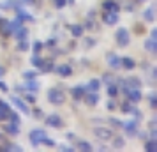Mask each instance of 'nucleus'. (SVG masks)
I'll list each match as a JSON object with an SVG mask.
<instances>
[{
    "label": "nucleus",
    "instance_id": "obj_1",
    "mask_svg": "<svg viewBox=\"0 0 157 152\" xmlns=\"http://www.w3.org/2000/svg\"><path fill=\"white\" fill-rule=\"evenodd\" d=\"M122 92L125 94V97H127V101L131 103H140L141 101V88H136V87H129V85H122Z\"/></svg>",
    "mask_w": 157,
    "mask_h": 152
},
{
    "label": "nucleus",
    "instance_id": "obj_2",
    "mask_svg": "<svg viewBox=\"0 0 157 152\" xmlns=\"http://www.w3.org/2000/svg\"><path fill=\"white\" fill-rule=\"evenodd\" d=\"M48 101H50L51 104H55V106L64 104L65 103V94L62 92V90H58V88H50V90H48Z\"/></svg>",
    "mask_w": 157,
    "mask_h": 152
},
{
    "label": "nucleus",
    "instance_id": "obj_3",
    "mask_svg": "<svg viewBox=\"0 0 157 152\" xmlns=\"http://www.w3.org/2000/svg\"><path fill=\"white\" fill-rule=\"evenodd\" d=\"M115 39H117V44L120 46V48H125L131 41V37H129V30L127 29H118L117 30V34H115Z\"/></svg>",
    "mask_w": 157,
    "mask_h": 152
},
{
    "label": "nucleus",
    "instance_id": "obj_4",
    "mask_svg": "<svg viewBox=\"0 0 157 152\" xmlns=\"http://www.w3.org/2000/svg\"><path fill=\"white\" fill-rule=\"evenodd\" d=\"M138 126H140V120H136V119L122 124V127H124V131H125L127 136H136V134H138Z\"/></svg>",
    "mask_w": 157,
    "mask_h": 152
},
{
    "label": "nucleus",
    "instance_id": "obj_5",
    "mask_svg": "<svg viewBox=\"0 0 157 152\" xmlns=\"http://www.w3.org/2000/svg\"><path fill=\"white\" fill-rule=\"evenodd\" d=\"M44 138H46V133H44L43 129H34V131H30V134H29L30 143L34 145V147L41 145V142H43Z\"/></svg>",
    "mask_w": 157,
    "mask_h": 152
},
{
    "label": "nucleus",
    "instance_id": "obj_6",
    "mask_svg": "<svg viewBox=\"0 0 157 152\" xmlns=\"http://www.w3.org/2000/svg\"><path fill=\"white\" fill-rule=\"evenodd\" d=\"M106 62H108V65L111 67V69H122V65H120V57L115 53V51H109L106 55Z\"/></svg>",
    "mask_w": 157,
    "mask_h": 152
},
{
    "label": "nucleus",
    "instance_id": "obj_7",
    "mask_svg": "<svg viewBox=\"0 0 157 152\" xmlns=\"http://www.w3.org/2000/svg\"><path fill=\"white\" fill-rule=\"evenodd\" d=\"M53 71L57 72L58 76H62V78H69L72 74V67L69 64H58L53 67Z\"/></svg>",
    "mask_w": 157,
    "mask_h": 152
},
{
    "label": "nucleus",
    "instance_id": "obj_8",
    "mask_svg": "<svg viewBox=\"0 0 157 152\" xmlns=\"http://www.w3.org/2000/svg\"><path fill=\"white\" fill-rule=\"evenodd\" d=\"M94 134L99 138V140L106 142V140H111V138H113V131L108 129V127H95V129H94Z\"/></svg>",
    "mask_w": 157,
    "mask_h": 152
},
{
    "label": "nucleus",
    "instance_id": "obj_9",
    "mask_svg": "<svg viewBox=\"0 0 157 152\" xmlns=\"http://www.w3.org/2000/svg\"><path fill=\"white\" fill-rule=\"evenodd\" d=\"M43 120L46 122V126L55 127V129H58V127H62V126H64L62 117H58V115H50V117H46V119H43Z\"/></svg>",
    "mask_w": 157,
    "mask_h": 152
},
{
    "label": "nucleus",
    "instance_id": "obj_10",
    "mask_svg": "<svg viewBox=\"0 0 157 152\" xmlns=\"http://www.w3.org/2000/svg\"><path fill=\"white\" fill-rule=\"evenodd\" d=\"M11 103H13V104H14L16 108H18L20 111H21V113H25V115H30V108L27 106V103L23 101V99H20V97L13 95V97H11Z\"/></svg>",
    "mask_w": 157,
    "mask_h": 152
},
{
    "label": "nucleus",
    "instance_id": "obj_11",
    "mask_svg": "<svg viewBox=\"0 0 157 152\" xmlns=\"http://www.w3.org/2000/svg\"><path fill=\"white\" fill-rule=\"evenodd\" d=\"M102 21L106 23V25H115V23H118V13L104 11V13H102Z\"/></svg>",
    "mask_w": 157,
    "mask_h": 152
},
{
    "label": "nucleus",
    "instance_id": "obj_12",
    "mask_svg": "<svg viewBox=\"0 0 157 152\" xmlns=\"http://www.w3.org/2000/svg\"><path fill=\"white\" fill-rule=\"evenodd\" d=\"M0 32H2V36H6V37H9V36H13V27H11V21L9 20H6V18H2L0 20Z\"/></svg>",
    "mask_w": 157,
    "mask_h": 152
},
{
    "label": "nucleus",
    "instance_id": "obj_13",
    "mask_svg": "<svg viewBox=\"0 0 157 152\" xmlns=\"http://www.w3.org/2000/svg\"><path fill=\"white\" fill-rule=\"evenodd\" d=\"M83 101H85L88 106H95V104L99 103V94H97V92H85Z\"/></svg>",
    "mask_w": 157,
    "mask_h": 152
},
{
    "label": "nucleus",
    "instance_id": "obj_14",
    "mask_svg": "<svg viewBox=\"0 0 157 152\" xmlns=\"http://www.w3.org/2000/svg\"><path fill=\"white\" fill-rule=\"evenodd\" d=\"M85 92H86L85 85H76V87H72V88H71V95H72V99H76V101L83 99Z\"/></svg>",
    "mask_w": 157,
    "mask_h": 152
},
{
    "label": "nucleus",
    "instance_id": "obj_15",
    "mask_svg": "<svg viewBox=\"0 0 157 152\" xmlns=\"http://www.w3.org/2000/svg\"><path fill=\"white\" fill-rule=\"evenodd\" d=\"M102 11H113V13H118L120 11V6L117 0H104L102 2Z\"/></svg>",
    "mask_w": 157,
    "mask_h": 152
},
{
    "label": "nucleus",
    "instance_id": "obj_16",
    "mask_svg": "<svg viewBox=\"0 0 157 152\" xmlns=\"http://www.w3.org/2000/svg\"><path fill=\"white\" fill-rule=\"evenodd\" d=\"M86 92H99L101 90V80L97 78H92V80H88V83L85 85Z\"/></svg>",
    "mask_w": 157,
    "mask_h": 152
},
{
    "label": "nucleus",
    "instance_id": "obj_17",
    "mask_svg": "<svg viewBox=\"0 0 157 152\" xmlns=\"http://www.w3.org/2000/svg\"><path fill=\"white\" fill-rule=\"evenodd\" d=\"M120 65H122V69H127V71H131V69H134V67H136V62H134V58L124 57V58H120Z\"/></svg>",
    "mask_w": 157,
    "mask_h": 152
},
{
    "label": "nucleus",
    "instance_id": "obj_18",
    "mask_svg": "<svg viewBox=\"0 0 157 152\" xmlns=\"http://www.w3.org/2000/svg\"><path fill=\"white\" fill-rule=\"evenodd\" d=\"M23 88H25V90H29V92L37 94V92H39V88H41V85H39L36 80H27V83L23 85Z\"/></svg>",
    "mask_w": 157,
    "mask_h": 152
},
{
    "label": "nucleus",
    "instance_id": "obj_19",
    "mask_svg": "<svg viewBox=\"0 0 157 152\" xmlns=\"http://www.w3.org/2000/svg\"><path fill=\"white\" fill-rule=\"evenodd\" d=\"M4 131H6V133H7L9 136H18V134H20V126H16V124H6V126H4Z\"/></svg>",
    "mask_w": 157,
    "mask_h": 152
},
{
    "label": "nucleus",
    "instance_id": "obj_20",
    "mask_svg": "<svg viewBox=\"0 0 157 152\" xmlns=\"http://www.w3.org/2000/svg\"><path fill=\"white\" fill-rule=\"evenodd\" d=\"M122 85H129V87L141 88V80H140V78H134V76H129L127 80H122ZM122 85H120V87H122Z\"/></svg>",
    "mask_w": 157,
    "mask_h": 152
},
{
    "label": "nucleus",
    "instance_id": "obj_21",
    "mask_svg": "<svg viewBox=\"0 0 157 152\" xmlns=\"http://www.w3.org/2000/svg\"><path fill=\"white\" fill-rule=\"evenodd\" d=\"M13 36L16 37V41H23V39H27V36H29V30L21 25L20 29H16L14 32H13Z\"/></svg>",
    "mask_w": 157,
    "mask_h": 152
},
{
    "label": "nucleus",
    "instance_id": "obj_22",
    "mask_svg": "<svg viewBox=\"0 0 157 152\" xmlns=\"http://www.w3.org/2000/svg\"><path fill=\"white\" fill-rule=\"evenodd\" d=\"M154 11H155V7H154V6H150L148 9H145V11H143V18H145V21H154V20H155V16H154Z\"/></svg>",
    "mask_w": 157,
    "mask_h": 152
},
{
    "label": "nucleus",
    "instance_id": "obj_23",
    "mask_svg": "<svg viewBox=\"0 0 157 152\" xmlns=\"http://www.w3.org/2000/svg\"><path fill=\"white\" fill-rule=\"evenodd\" d=\"M83 30H85V27L83 25H71V34H72V37H81L83 36Z\"/></svg>",
    "mask_w": 157,
    "mask_h": 152
},
{
    "label": "nucleus",
    "instance_id": "obj_24",
    "mask_svg": "<svg viewBox=\"0 0 157 152\" xmlns=\"http://www.w3.org/2000/svg\"><path fill=\"white\" fill-rule=\"evenodd\" d=\"M120 110L122 111H124V113H129V115H132V113H134V103H131V101H127V103H124V104H122L120 106Z\"/></svg>",
    "mask_w": 157,
    "mask_h": 152
},
{
    "label": "nucleus",
    "instance_id": "obj_25",
    "mask_svg": "<svg viewBox=\"0 0 157 152\" xmlns=\"http://www.w3.org/2000/svg\"><path fill=\"white\" fill-rule=\"evenodd\" d=\"M145 48H147V51H150V53H155L157 51V41H154V39H147L145 41Z\"/></svg>",
    "mask_w": 157,
    "mask_h": 152
},
{
    "label": "nucleus",
    "instance_id": "obj_26",
    "mask_svg": "<svg viewBox=\"0 0 157 152\" xmlns=\"http://www.w3.org/2000/svg\"><path fill=\"white\" fill-rule=\"evenodd\" d=\"M145 150L147 152H155L157 150V140H145Z\"/></svg>",
    "mask_w": 157,
    "mask_h": 152
},
{
    "label": "nucleus",
    "instance_id": "obj_27",
    "mask_svg": "<svg viewBox=\"0 0 157 152\" xmlns=\"http://www.w3.org/2000/svg\"><path fill=\"white\" fill-rule=\"evenodd\" d=\"M118 92H120V88H118V85H117V83L108 85V95H109V97H117V95H118Z\"/></svg>",
    "mask_w": 157,
    "mask_h": 152
},
{
    "label": "nucleus",
    "instance_id": "obj_28",
    "mask_svg": "<svg viewBox=\"0 0 157 152\" xmlns=\"http://www.w3.org/2000/svg\"><path fill=\"white\" fill-rule=\"evenodd\" d=\"M30 62H32V65H34V67H37V69L41 71V67H43V64H44V58H41L39 55H34Z\"/></svg>",
    "mask_w": 157,
    "mask_h": 152
},
{
    "label": "nucleus",
    "instance_id": "obj_29",
    "mask_svg": "<svg viewBox=\"0 0 157 152\" xmlns=\"http://www.w3.org/2000/svg\"><path fill=\"white\" fill-rule=\"evenodd\" d=\"M76 150L90 152V150H92V145L88 143V142H78V145H76Z\"/></svg>",
    "mask_w": 157,
    "mask_h": 152
},
{
    "label": "nucleus",
    "instance_id": "obj_30",
    "mask_svg": "<svg viewBox=\"0 0 157 152\" xmlns=\"http://www.w3.org/2000/svg\"><path fill=\"white\" fill-rule=\"evenodd\" d=\"M0 150H4V152H13V150H18V152H21L23 149L20 147V145L9 143V145H6V147H0Z\"/></svg>",
    "mask_w": 157,
    "mask_h": 152
},
{
    "label": "nucleus",
    "instance_id": "obj_31",
    "mask_svg": "<svg viewBox=\"0 0 157 152\" xmlns=\"http://www.w3.org/2000/svg\"><path fill=\"white\" fill-rule=\"evenodd\" d=\"M101 81H102V83H106V85H111V83L117 81V76H113V74H102Z\"/></svg>",
    "mask_w": 157,
    "mask_h": 152
},
{
    "label": "nucleus",
    "instance_id": "obj_32",
    "mask_svg": "<svg viewBox=\"0 0 157 152\" xmlns=\"http://www.w3.org/2000/svg\"><path fill=\"white\" fill-rule=\"evenodd\" d=\"M53 67H55V64H53L51 60H44V64H43V67H41V71H43V72H51V71H53Z\"/></svg>",
    "mask_w": 157,
    "mask_h": 152
},
{
    "label": "nucleus",
    "instance_id": "obj_33",
    "mask_svg": "<svg viewBox=\"0 0 157 152\" xmlns=\"http://www.w3.org/2000/svg\"><path fill=\"white\" fill-rule=\"evenodd\" d=\"M43 48H44V44L41 43V41H36V43L32 44V51H34V55H39V53L43 51Z\"/></svg>",
    "mask_w": 157,
    "mask_h": 152
},
{
    "label": "nucleus",
    "instance_id": "obj_34",
    "mask_svg": "<svg viewBox=\"0 0 157 152\" xmlns=\"http://www.w3.org/2000/svg\"><path fill=\"white\" fill-rule=\"evenodd\" d=\"M111 140H113L115 149H122V147L125 145V140H124V138H120V136H115V138H111Z\"/></svg>",
    "mask_w": 157,
    "mask_h": 152
},
{
    "label": "nucleus",
    "instance_id": "obj_35",
    "mask_svg": "<svg viewBox=\"0 0 157 152\" xmlns=\"http://www.w3.org/2000/svg\"><path fill=\"white\" fill-rule=\"evenodd\" d=\"M9 119H11V122L16 124V126H20V124H21V119H20V115H18V113H14V111H11V113H9Z\"/></svg>",
    "mask_w": 157,
    "mask_h": 152
},
{
    "label": "nucleus",
    "instance_id": "obj_36",
    "mask_svg": "<svg viewBox=\"0 0 157 152\" xmlns=\"http://www.w3.org/2000/svg\"><path fill=\"white\" fill-rule=\"evenodd\" d=\"M18 51H27L29 50V43H27V39H23V41H18Z\"/></svg>",
    "mask_w": 157,
    "mask_h": 152
},
{
    "label": "nucleus",
    "instance_id": "obj_37",
    "mask_svg": "<svg viewBox=\"0 0 157 152\" xmlns=\"http://www.w3.org/2000/svg\"><path fill=\"white\" fill-rule=\"evenodd\" d=\"M23 78H25V80H36L37 72L36 71H25V72H23Z\"/></svg>",
    "mask_w": 157,
    "mask_h": 152
},
{
    "label": "nucleus",
    "instance_id": "obj_38",
    "mask_svg": "<svg viewBox=\"0 0 157 152\" xmlns=\"http://www.w3.org/2000/svg\"><path fill=\"white\" fill-rule=\"evenodd\" d=\"M0 110H2V111H6L7 115L13 111V110H11V106H9V103H6V101H0Z\"/></svg>",
    "mask_w": 157,
    "mask_h": 152
},
{
    "label": "nucleus",
    "instance_id": "obj_39",
    "mask_svg": "<svg viewBox=\"0 0 157 152\" xmlns=\"http://www.w3.org/2000/svg\"><path fill=\"white\" fill-rule=\"evenodd\" d=\"M53 6H55L57 9H62V7L67 6V0H53Z\"/></svg>",
    "mask_w": 157,
    "mask_h": 152
},
{
    "label": "nucleus",
    "instance_id": "obj_40",
    "mask_svg": "<svg viewBox=\"0 0 157 152\" xmlns=\"http://www.w3.org/2000/svg\"><path fill=\"white\" fill-rule=\"evenodd\" d=\"M58 150H64V152H74L76 147H69V145H58Z\"/></svg>",
    "mask_w": 157,
    "mask_h": 152
},
{
    "label": "nucleus",
    "instance_id": "obj_41",
    "mask_svg": "<svg viewBox=\"0 0 157 152\" xmlns=\"http://www.w3.org/2000/svg\"><path fill=\"white\" fill-rule=\"evenodd\" d=\"M25 101H29V103H36V94L34 92H29V94H25Z\"/></svg>",
    "mask_w": 157,
    "mask_h": 152
},
{
    "label": "nucleus",
    "instance_id": "obj_42",
    "mask_svg": "<svg viewBox=\"0 0 157 152\" xmlns=\"http://www.w3.org/2000/svg\"><path fill=\"white\" fill-rule=\"evenodd\" d=\"M157 106V97H155V92L150 94V108H155Z\"/></svg>",
    "mask_w": 157,
    "mask_h": 152
},
{
    "label": "nucleus",
    "instance_id": "obj_43",
    "mask_svg": "<svg viewBox=\"0 0 157 152\" xmlns=\"http://www.w3.org/2000/svg\"><path fill=\"white\" fill-rule=\"evenodd\" d=\"M108 122L111 124L113 127H122V124H124V122H120V120H117V119H108Z\"/></svg>",
    "mask_w": 157,
    "mask_h": 152
},
{
    "label": "nucleus",
    "instance_id": "obj_44",
    "mask_svg": "<svg viewBox=\"0 0 157 152\" xmlns=\"http://www.w3.org/2000/svg\"><path fill=\"white\" fill-rule=\"evenodd\" d=\"M41 145H48V147H55V145H57V143H55L53 140H50V138L46 136V138H44V140H43V142H41Z\"/></svg>",
    "mask_w": 157,
    "mask_h": 152
},
{
    "label": "nucleus",
    "instance_id": "obj_45",
    "mask_svg": "<svg viewBox=\"0 0 157 152\" xmlns=\"http://www.w3.org/2000/svg\"><path fill=\"white\" fill-rule=\"evenodd\" d=\"M32 113H34V115H36L37 119H39V120H43V119H44L43 111H41V110H39V108H37V110H34V111H32Z\"/></svg>",
    "mask_w": 157,
    "mask_h": 152
},
{
    "label": "nucleus",
    "instance_id": "obj_46",
    "mask_svg": "<svg viewBox=\"0 0 157 152\" xmlns=\"http://www.w3.org/2000/svg\"><path fill=\"white\" fill-rule=\"evenodd\" d=\"M117 108V103L113 101V97H111V101L108 103V110H109V111H113V110Z\"/></svg>",
    "mask_w": 157,
    "mask_h": 152
},
{
    "label": "nucleus",
    "instance_id": "obj_47",
    "mask_svg": "<svg viewBox=\"0 0 157 152\" xmlns=\"http://www.w3.org/2000/svg\"><path fill=\"white\" fill-rule=\"evenodd\" d=\"M0 90H2V92H7V90H9L7 83H6V81H2V80H0Z\"/></svg>",
    "mask_w": 157,
    "mask_h": 152
},
{
    "label": "nucleus",
    "instance_id": "obj_48",
    "mask_svg": "<svg viewBox=\"0 0 157 152\" xmlns=\"http://www.w3.org/2000/svg\"><path fill=\"white\" fill-rule=\"evenodd\" d=\"M7 119H9V115L6 113V111H2V110H0V122H4V120H7Z\"/></svg>",
    "mask_w": 157,
    "mask_h": 152
},
{
    "label": "nucleus",
    "instance_id": "obj_49",
    "mask_svg": "<svg viewBox=\"0 0 157 152\" xmlns=\"http://www.w3.org/2000/svg\"><path fill=\"white\" fill-rule=\"evenodd\" d=\"M150 39H154V41H157V30L154 29L152 32H150Z\"/></svg>",
    "mask_w": 157,
    "mask_h": 152
},
{
    "label": "nucleus",
    "instance_id": "obj_50",
    "mask_svg": "<svg viewBox=\"0 0 157 152\" xmlns=\"http://www.w3.org/2000/svg\"><path fill=\"white\" fill-rule=\"evenodd\" d=\"M138 133H140V131H138ZM138 136L141 138V140H148V134H147V133H140Z\"/></svg>",
    "mask_w": 157,
    "mask_h": 152
},
{
    "label": "nucleus",
    "instance_id": "obj_51",
    "mask_svg": "<svg viewBox=\"0 0 157 152\" xmlns=\"http://www.w3.org/2000/svg\"><path fill=\"white\" fill-rule=\"evenodd\" d=\"M92 44H95L94 39H86V41H85V46H92Z\"/></svg>",
    "mask_w": 157,
    "mask_h": 152
},
{
    "label": "nucleus",
    "instance_id": "obj_52",
    "mask_svg": "<svg viewBox=\"0 0 157 152\" xmlns=\"http://www.w3.org/2000/svg\"><path fill=\"white\" fill-rule=\"evenodd\" d=\"M23 4H30V6H34V4H37V0H23Z\"/></svg>",
    "mask_w": 157,
    "mask_h": 152
},
{
    "label": "nucleus",
    "instance_id": "obj_53",
    "mask_svg": "<svg viewBox=\"0 0 157 152\" xmlns=\"http://www.w3.org/2000/svg\"><path fill=\"white\" fill-rule=\"evenodd\" d=\"M48 46H55V37H53V39H50V41H48Z\"/></svg>",
    "mask_w": 157,
    "mask_h": 152
},
{
    "label": "nucleus",
    "instance_id": "obj_54",
    "mask_svg": "<svg viewBox=\"0 0 157 152\" xmlns=\"http://www.w3.org/2000/svg\"><path fill=\"white\" fill-rule=\"evenodd\" d=\"M67 138H69V140H76V136H74L72 133H67Z\"/></svg>",
    "mask_w": 157,
    "mask_h": 152
},
{
    "label": "nucleus",
    "instance_id": "obj_55",
    "mask_svg": "<svg viewBox=\"0 0 157 152\" xmlns=\"http://www.w3.org/2000/svg\"><path fill=\"white\" fill-rule=\"evenodd\" d=\"M125 11H134V7H132V4H129L127 7H125Z\"/></svg>",
    "mask_w": 157,
    "mask_h": 152
},
{
    "label": "nucleus",
    "instance_id": "obj_56",
    "mask_svg": "<svg viewBox=\"0 0 157 152\" xmlns=\"http://www.w3.org/2000/svg\"><path fill=\"white\" fill-rule=\"evenodd\" d=\"M4 72H6V71H4V67H2V65H0V78H2V76H4Z\"/></svg>",
    "mask_w": 157,
    "mask_h": 152
},
{
    "label": "nucleus",
    "instance_id": "obj_57",
    "mask_svg": "<svg viewBox=\"0 0 157 152\" xmlns=\"http://www.w3.org/2000/svg\"><path fill=\"white\" fill-rule=\"evenodd\" d=\"M0 142H2V134H0Z\"/></svg>",
    "mask_w": 157,
    "mask_h": 152
},
{
    "label": "nucleus",
    "instance_id": "obj_58",
    "mask_svg": "<svg viewBox=\"0 0 157 152\" xmlns=\"http://www.w3.org/2000/svg\"><path fill=\"white\" fill-rule=\"evenodd\" d=\"M140 2H145V0H140Z\"/></svg>",
    "mask_w": 157,
    "mask_h": 152
}]
</instances>
